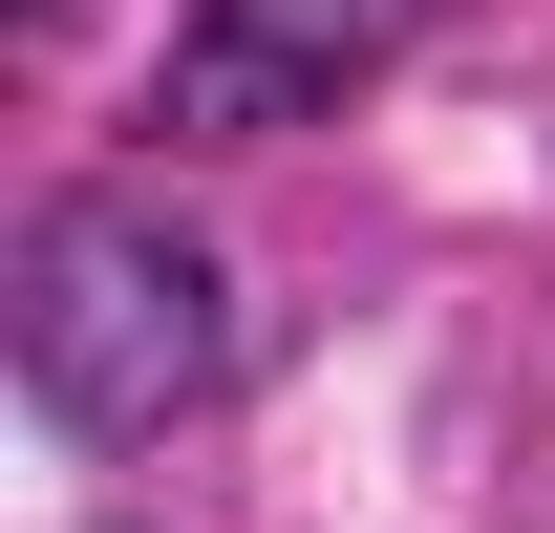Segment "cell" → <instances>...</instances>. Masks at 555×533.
<instances>
[{"label": "cell", "mask_w": 555, "mask_h": 533, "mask_svg": "<svg viewBox=\"0 0 555 533\" xmlns=\"http://www.w3.org/2000/svg\"><path fill=\"white\" fill-rule=\"evenodd\" d=\"M0 341H22V405L86 427V448H171L214 385H235V277L171 193H65L0 277Z\"/></svg>", "instance_id": "6da1fadb"}, {"label": "cell", "mask_w": 555, "mask_h": 533, "mask_svg": "<svg viewBox=\"0 0 555 533\" xmlns=\"http://www.w3.org/2000/svg\"><path fill=\"white\" fill-rule=\"evenodd\" d=\"M406 43H427V0H193V22H171V65H150V129H171V150L343 129Z\"/></svg>", "instance_id": "7a4b0ae2"}]
</instances>
